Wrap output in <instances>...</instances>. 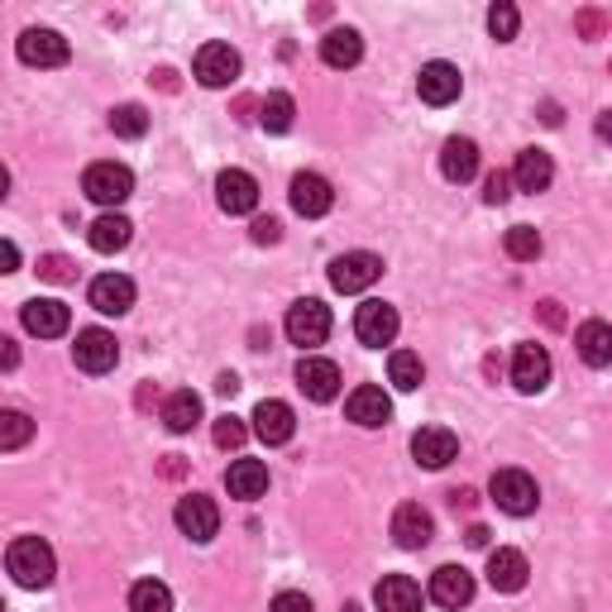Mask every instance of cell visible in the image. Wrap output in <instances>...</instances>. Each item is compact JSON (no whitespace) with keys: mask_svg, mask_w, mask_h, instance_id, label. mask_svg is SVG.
I'll return each mask as SVG.
<instances>
[{"mask_svg":"<svg viewBox=\"0 0 612 612\" xmlns=\"http://www.w3.org/2000/svg\"><path fill=\"white\" fill-rule=\"evenodd\" d=\"M5 570L15 574L20 589H48V584H53V574H58L53 546L39 541V536H20V541L5 550Z\"/></svg>","mask_w":612,"mask_h":612,"instance_id":"cell-1","label":"cell"},{"mask_svg":"<svg viewBox=\"0 0 612 612\" xmlns=\"http://www.w3.org/2000/svg\"><path fill=\"white\" fill-rule=\"evenodd\" d=\"M82 191L96 201V207H125L135 197V173L125 163H91L87 177H82Z\"/></svg>","mask_w":612,"mask_h":612,"instance_id":"cell-2","label":"cell"},{"mask_svg":"<svg viewBox=\"0 0 612 612\" xmlns=\"http://www.w3.org/2000/svg\"><path fill=\"white\" fill-rule=\"evenodd\" d=\"M494 502L508 517H526V512H536V502H541V488H536V478L526 470H498L494 474Z\"/></svg>","mask_w":612,"mask_h":612,"instance_id":"cell-3","label":"cell"},{"mask_svg":"<svg viewBox=\"0 0 612 612\" xmlns=\"http://www.w3.org/2000/svg\"><path fill=\"white\" fill-rule=\"evenodd\" d=\"M330 335V307L316 302V297H307V302H297L287 311V340L302 345V350H316V345H326Z\"/></svg>","mask_w":612,"mask_h":612,"instance_id":"cell-4","label":"cell"},{"mask_svg":"<svg viewBox=\"0 0 612 612\" xmlns=\"http://www.w3.org/2000/svg\"><path fill=\"white\" fill-rule=\"evenodd\" d=\"M173 522H177V532L187 536V541H197V546H207L215 532H221V508H215L211 498H201V494H187L183 502H177V512H173Z\"/></svg>","mask_w":612,"mask_h":612,"instance_id":"cell-5","label":"cell"},{"mask_svg":"<svg viewBox=\"0 0 612 612\" xmlns=\"http://www.w3.org/2000/svg\"><path fill=\"white\" fill-rule=\"evenodd\" d=\"M15 53H20L24 67H63L72 58V48H67V39L58 29H24Z\"/></svg>","mask_w":612,"mask_h":612,"instance_id":"cell-6","label":"cell"},{"mask_svg":"<svg viewBox=\"0 0 612 612\" xmlns=\"http://www.w3.org/2000/svg\"><path fill=\"white\" fill-rule=\"evenodd\" d=\"M378 278H383V259L364 254V249L340 254L330 263V287H335V292H364V287H374Z\"/></svg>","mask_w":612,"mask_h":612,"instance_id":"cell-7","label":"cell"},{"mask_svg":"<svg viewBox=\"0 0 612 612\" xmlns=\"http://www.w3.org/2000/svg\"><path fill=\"white\" fill-rule=\"evenodd\" d=\"M398 307H388V302H364L354 311V335H359V345H369V350H383V345H392L398 340Z\"/></svg>","mask_w":612,"mask_h":612,"instance_id":"cell-8","label":"cell"},{"mask_svg":"<svg viewBox=\"0 0 612 612\" xmlns=\"http://www.w3.org/2000/svg\"><path fill=\"white\" fill-rule=\"evenodd\" d=\"M72 359H77L82 374H111V369L120 364V345L111 330H82L77 345H72Z\"/></svg>","mask_w":612,"mask_h":612,"instance_id":"cell-9","label":"cell"},{"mask_svg":"<svg viewBox=\"0 0 612 612\" xmlns=\"http://www.w3.org/2000/svg\"><path fill=\"white\" fill-rule=\"evenodd\" d=\"M215 201H221L225 215H249L259 207V183L245 167H225V173L215 177Z\"/></svg>","mask_w":612,"mask_h":612,"instance_id":"cell-10","label":"cell"},{"mask_svg":"<svg viewBox=\"0 0 612 612\" xmlns=\"http://www.w3.org/2000/svg\"><path fill=\"white\" fill-rule=\"evenodd\" d=\"M191 67H197L201 87H230V82L239 77V53L230 43H201Z\"/></svg>","mask_w":612,"mask_h":612,"instance_id":"cell-11","label":"cell"},{"mask_svg":"<svg viewBox=\"0 0 612 612\" xmlns=\"http://www.w3.org/2000/svg\"><path fill=\"white\" fill-rule=\"evenodd\" d=\"M20 321H24V330L39 335V340H58V335H67V326H72V311L63 302H53V297H34V302H24Z\"/></svg>","mask_w":612,"mask_h":612,"instance_id":"cell-12","label":"cell"},{"mask_svg":"<svg viewBox=\"0 0 612 612\" xmlns=\"http://www.w3.org/2000/svg\"><path fill=\"white\" fill-rule=\"evenodd\" d=\"M430 603L440 608H470L474 603V574L464 565H440L436 574H430Z\"/></svg>","mask_w":612,"mask_h":612,"instance_id":"cell-13","label":"cell"},{"mask_svg":"<svg viewBox=\"0 0 612 612\" xmlns=\"http://www.w3.org/2000/svg\"><path fill=\"white\" fill-rule=\"evenodd\" d=\"M297 388H302L311 402H335L340 398V369H335L330 359L307 354L302 364H297Z\"/></svg>","mask_w":612,"mask_h":612,"instance_id":"cell-14","label":"cell"},{"mask_svg":"<svg viewBox=\"0 0 612 612\" xmlns=\"http://www.w3.org/2000/svg\"><path fill=\"white\" fill-rule=\"evenodd\" d=\"M412 454L422 470H446L454 454H460V440H454V430H446V426H422L412 436Z\"/></svg>","mask_w":612,"mask_h":612,"instance_id":"cell-15","label":"cell"},{"mask_svg":"<svg viewBox=\"0 0 612 612\" xmlns=\"http://www.w3.org/2000/svg\"><path fill=\"white\" fill-rule=\"evenodd\" d=\"M416 91H422L426 105H450V101H460L464 77L454 63H426L422 77H416Z\"/></svg>","mask_w":612,"mask_h":612,"instance_id":"cell-16","label":"cell"},{"mask_svg":"<svg viewBox=\"0 0 612 612\" xmlns=\"http://www.w3.org/2000/svg\"><path fill=\"white\" fill-rule=\"evenodd\" d=\"M292 430H297V416H292V407H287V402L263 398L254 407V436L263 440V446H287V440H292Z\"/></svg>","mask_w":612,"mask_h":612,"instance_id":"cell-17","label":"cell"},{"mask_svg":"<svg viewBox=\"0 0 612 612\" xmlns=\"http://www.w3.org/2000/svg\"><path fill=\"white\" fill-rule=\"evenodd\" d=\"M287 197H292V211L307 215V221H316V215H326L335 207V191H330V183L321 173H297Z\"/></svg>","mask_w":612,"mask_h":612,"instance_id":"cell-18","label":"cell"},{"mask_svg":"<svg viewBox=\"0 0 612 612\" xmlns=\"http://www.w3.org/2000/svg\"><path fill=\"white\" fill-rule=\"evenodd\" d=\"M345 416H350L354 426L374 430V426H388L392 402H388V392H383V388H374V383H364V388H354V392H350V402H345Z\"/></svg>","mask_w":612,"mask_h":612,"instance_id":"cell-19","label":"cell"},{"mask_svg":"<svg viewBox=\"0 0 612 612\" xmlns=\"http://www.w3.org/2000/svg\"><path fill=\"white\" fill-rule=\"evenodd\" d=\"M392 536H398L402 550H422V546H430V536H436V522H430V512L422 502H402V508L392 512Z\"/></svg>","mask_w":612,"mask_h":612,"instance_id":"cell-20","label":"cell"},{"mask_svg":"<svg viewBox=\"0 0 612 612\" xmlns=\"http://www.w3.org/2000/svg\"><path fill=\"white\" fill-rule=\"evenodd\" d=\"M512 383H517V392H541L550 383V354L541 345H517V354H512Z\"/></svg>","mask_w":612,"mask_h":612,"instance_id":"cell-21","label":"cell"},{"mask_svg":"<svg viewBox=\"0 0 612 612\" xmlns=\"http://www.w3.org/2000/svg\"><path fill=\"white\" fill-rule=\"evenodd\" d=\"M91 307L101 311V316H125L129 307H135V283L125 278V273H101V278L91 283Z\"/></svg>","mask_w":612,"mask_h":612,"instance_id":"cell-22","label":"cell"},{"mask_svg":"<svg viewBox=\"0 0 612 612\" xmlns=\"http://www.w3.org/2000/svg\"><path fill=\"white\" fill-rule=\"evenodd\" d=\"M508 183L517 191H546L550 183H555V163H550L546 149H522L517 163H512V173H508Z\"/></svg>","mask_w":612,"mask_h":612,"instance_id":"cell-23","label":"cell"},{"mask_svg":"<svg viewBox=\"0 0 612 612\" xmlns=\"http://www.w3.org/2000/svg\"><path fill=\"white\" fill-rule=\"evenodd\" d=\"M378 612H422V584L407 574H383L374 589Z\"/></svg>","mask_w":612,"mask_h":612,"instance_id":"cell-24","label":"cell"},{"mask_svg":"<svg viewBox=\"0 0 612 612\" xmlns=\"http://www.w3.org/2000/svg\"><path fill=\"white\" fill-rule=\"evenodd\" d=\"M225 488H230V498L239 502H254L268 494V464L263 460H235L230 470H225Z\"/></svg>","mask_w":612,"mask_h":612,"instance_id":"cell-25","label":"cell"},{"mask_svg":"<svg viewBox=\"0 0 612 612\" xmlns=\"http://www.w3.org/2000/svg\"><path fill=\"white\" fill-rule=\"evenodd\" d=\"M526 555L522 550H494L488 555V584H494L498 594H522L526 589Z\"/></svg>","mask_w":612,"mask_h":612,"instance_id":"cell-26","label":"cell"},{"mask_svg":"<svg viewBox=\"0 0 612 612\" xmlns=\"http://www.w3.org/2000/svg\"><path fill=\"white\" fill-rule=\"evenodd\" d=\"M440 173H446V183H470L478 173V143L474 139H446V149H440Z\"/></svg>","mask_w":612,"mask_h":612,"instance_id":"cell-27","label":"cell"},{"mask_svg":"<svg viewBox=\"0 0 612 612\" xmlns=\"http://www.w3.org/2000/svg\"><path fill=\"white\" fill-rule=\"evenodd\" d=\"M574 345H579V359L589 369H608L612 364V326L608 321H584L579 335H574Z\"/></svg>","mask_w":612,"mask_h":612,"instance_id":"cell-28","label":"cell"},{"mask_svg":"<svg viewBox=\"0 0 612 612\" xmlns=\"http://www.w3.org/2000/svg\"><path fill=\"white\" fill-rule=\"evenodd\" d=\"M87 239H91L96 254H120V249H125L129 239H135V225H129L120 211H111V215H101V221H91Z\"/></svg>","mask_w":612,"mask_h":612,"instance_id":"cell-29","label":"cell"},{"mask_svg":"<svg viewBox=\"0 0 612 612\" xmlns=\"http://www.w3.org/2000/svg\"><path fill=\"white\" fill-rule=\"evenodd\" d=\"M201 422V398L191 388L183 392H167V402H163V426L173 430V436H187L191 426Z\"/></svg>","mask_w":612,"mask_h":612,"instance_id":"cell-30","label":"cell"},{"mask_svg":"<svg viewBox=\"0 0 612 612\" xmlns=\"http://www.w3.org/2000/svg\"><path fill=\"white\" fill-rule=\"evenodd\" d=\"M321 58H326V67H354L359 58H364L359 29H330L326 39H321Z\"/></svg>","mask_w":612,"mask_h":612,"instance_id":"cell-31","label":"cell"},{"mask_svg":"<svg viewBox=\"0 0 612 612\" xmlns=\"http://www.w3.org/2000/svg\"><path fill=\"white\" fill-rule=\"evenodd\" d=\"M292 115H297V101H292L287 91L263 96V105H259V125L268 129V135H287V129H292Z\"/></svg>","mask_w":612,"mask_h":612,"instance_id":"cell-32","label":"cell"},{"mask_svg":"<svg viewBox=\"0 0 612 612\" xmlns=\"http://www.w3.org/2000/svg\"><path fill=\"white\" fill-rule=\"evenodd\" d=\"M388 378H392V388L416 392V388H422V378H426L422 354H412V350H392V359H388Z\"/></svg>","mask_w":612,"mask_h":612,"instance_id":"cell-33","label":"cell"},{"mask_svg":"<svg viewBox=\"0 0 612 612\" xmlns=\"http://www.w3.org/2000/svg\"><path fill=\"white\" fill-rule=\"evenodd\" d=\"M34 440V422L15 407H0V450H24Z\"/></svg>","mask_w":612,"mask_h":612,"instance_id":"cell-34","label":"cell"},{"mask_svg":"<svg viewBox=\"0 0 612 612\" xmlns=\"http://www.w3.org/2000/svg\"><path fill=\"white\" fill-rule=\"evenodd\" d=\"M129 612H173V594L159 579H139L129 589Z\"/></svg>","mask_w":612,"mask_h":612,"instance_id":"cell-35","label":"cell"},{"mask_svg":"<svg viewBox=\"0 0 612 612\" xmlns=\"http://www.w3.org/2000/svg\"><path fill=\"white\" fill-rule=\"evenodd\" d=\"M111 129H115L120 139H143V135H149V111L135 105V101L115 105V111H111Z\"/></svg>","mask_w":612,"mask_h":612,"instance_id":"cell-36","label":"cell"},{"mask_svg":"<svg viewBox=\"0 0 612 612\" xmlns=\"http://www.w3.org/2000/svg\"><path fill=\"white\" fill-rule=\"evenodd\" d=\"M502 245H508V254L517 263H536V259H541V235H536L532 225H512Z\"/></svg>","mask_w":612,"mask_h":612,"instance_id":"cell-37","label":"cell"},{"mask_svg":"<svg viewBox=\"0 0 612 612\" xmlns=\"http://www.w3.org/2000/svg\"><path fill=\"white\" fill-rule=\"evenodd\" d=\"M517 24H522V15H517V5H508V0H502V5H494V10H488V34H494L498 43L517 39Z\"/></svg>","mask_w":612,"mask_h":612,"instance_id":"cell-38","label":"cell"},{"mask_svg":"<svg viewBox=\"0 0 612 612\" xmlns=\"http://www.w3.org/2000/svg\"><path fill=\"white\" fill-rule=\"evenodd\" d=\"M211 436H215V446H221V450H239V446H245V436H249V426L239 422V416L225 412V416H215Z\"/></svg>","mask_w":612,"mask_h":612,"instance_id":"cell-39","label":"cell"},{"mask_svg":"<svg viewBox=\"0 0 612 612\" xmlns=\"http://www.w3.org/2000/svg\"><path fill=\"white\" fill-rule=\"evenodd\" d=\"M39 278L43 283H72L77 278V263H72L67 254H43L39 259Z\"/></svg>","mask_w":612,"mask_h":612,"instance_id":"cell-40","label":"cell"},{"mask_svg":"<svg viewBox=\"0 0 612 612\" xmlns=\"http://www.w3.org/2000/svg\"><path fill=\"white\" fill-rule=\"evenodd\" d=\"M508 197H512L508 173H488V177H484V201H488V207H502Z\"/></svg>","mask_w":612,"mask_h":612,"instance_id":"cell-41","label":"cell"},{"mask_svg":"<svg viewBox=\"0 0 612 612\" xmlns=\"http://www.w3.org/2000/svg\"><path fill=\"white\" fill-rule=\"evenodd\" d=\"M249 239H254V245H278V239H283V225L273 221V215H259V221L249 225Z\"/></svg>","mask_w":612,"mask_h":612,"instance_id":"cell-42","label":"cell"},{"mask_svg":"<svg viewBox=\"0 0 612 612\" xmlns=\"http://www.w3.org/2000/svg\"><path fill=\"white\" fill-rule=\"evenodd\" d=\"M268 612H311V598L307 594H278L268 603Z\"/></svg>","mask_w":612,"mask_h":612,"instance_id":"cell-43","label":"cell"},{"mask_svg":"<svg viewBox=\"0 0 612 612\" xmlns=\"http://www.w3.org/2000/svg\"><path fill=\"white\" fill-rule=\"evenodd\" d=\"M450 508L454 512H474L478 508V494H474V488H450Z\"/></svg>","mask_w":612,"mask_h":612,"instance_id":"cell-44","label":"cell"},{"mask_svg":"<svg viewBox=\"0 0 612 612\" xmlns=\"http://www.w3.org/2000/svg\"><path fill=\"white\" fill-rule=\"evenodd\" d=\"M0 369H5V374L10 369H20V345L10 340V335H0Z\"/></svg>","mask_w":612,"mask_h":612,"instance_id":"cell-45","label":"cell"},{"mask_svg":"<svg viewBox=\"0 0 612 612\" xmlns=\"http://www.w3.org/2000/svg\"><path fill=\"white\" fill-rule=\"evenodd\" d=\"M603 29H608V20L598 15V10H584V15H579V34H589V39H598Z\"/></svg>","mask_w":612,"mask_h":612,"instance_id":"cell-46","label":"cell"},{"mask_svg":"<svg viewBox=\"0 0 612 612\" xmlns=\"http://www.w3.org/2000/svg\"><path fill=\"white\" fill-rule=\"evenodd\" d=\"M536 316H541L550 330H560V326H565V311H560V302H541V307H536Z\"/></svg>","mask_w":612,"mask_h":612,"instance_id":"cell-47","label":"cell"},{"mask_svg":"<svg viewBox=\"0 0 612 612\" xmlns=\"http://www.w3.org/2000/svg\"><path fill=\"white\" fill-rule=\"evenodd\" d=\"M0 273H20V249L10 239H0Z\"/></svg>","mask_w":612,"mask_h":612,"instance_id":"cell-48","label":"cell"},{"mask_svg":"<svg viewBox=\"0 0 612 612\" xmlns=\"http://www.w3.org/2000/svg\"><path fill=\"white\" fill-rule=\"evenodd\" d=\"M464 546H474V550H484V546H488V526H478V522H474V526H470V532H464Z\"/></svg>","mask_w":612,"mask_h":612,"instance_id":"cell-49","label":"cell"},{"mask_svg":"<svg viewBox=\"0 0 612 612\" xmlns=\"http://www.w3.org/2000/svg\"><path fill=\"white\" fill-rule=\"evenodd\" d=\"M183 474H187V464L177 460V454H167V460H163V478H183Z\"/></svg>","mask_w":612,"mask_h":612,"instance_id":"cell-50","label":"cell"},{"mask_svg":"<svg viewBox=\"0 0 612 612\" xmlns=\"http://www.w3.org/2000/svg\"><path fill=\"white\" fill-rule=\"evenodd\" d=\"M215 392H225V398H235V392H239V378H235V374H221V378H215Z\"/></svg>","mask_w":612,"mask_h":612,"instance_id":"cell-51","label":"cell"},{"mask_svg":"<svg viewBox=\"0 0 612 612\" xmlns=\"http://www.w3.org/2000/svg\"><path fill=\"white\" fill-rule=\"evenodd\" d=\"M153 82H159L163 91H177V72H167V67H163V72H153Z\"/></svg>","mask_w":612,"mask_h":612,"instance_id":"cell-52","label":"cell"},{"mask_svg":"<svg viewBox=\"0 0 612 612\" xmlns=\"http://www.w3.org/2000/svg\"><path fill=\"white\" fill-rule=\"evenodd\" d=\"M10 197V173H5V163H0V201Z\"/></svg>","mask_w":612,"mask_h":612,"instance_id":"cell-53","label":"cell"},{"mask_svg":"<svg viewBox=\"0 0 612 612\" xmlns=\"http://www.w3.org/2000/svg\"><path fill=\"white\" fill-rule=\"evenodd\" d=\"M0 612H5V603H0Z\"/></svg>","mask_w":612,"mask_h":612,"instance_id":"cell-54","label":"cell"}]
</instances>
